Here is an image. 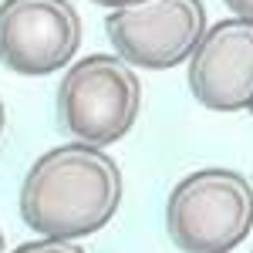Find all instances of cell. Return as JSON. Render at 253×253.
I'll use <instances>...</instances> for the list:
<instances>
[{
	"instance_id": "obj_1",
	"label": "cell",
	"mask_w": 253,
	"mask_h": 253,
	"mask_svg": "<svg viewBox=\"0 0 253 253\" xmlns=\"http://www.w3.org/2000/svg\"><path fill=\"white\" fill-rule=\"evenodd\" d=\"M122 193L115 159L98 145L68 142L31 162L20 182V216L38 236L81 240L112 223Z\"/></svg>"
},
{
	"instance_id": "obj_2",
	"label": "cell",
	"mask_w": 253,
	"mask_h": 253,
	"mask_svg": "<svg viewBox=\"0 0 253 253\" xmlns=\"http://www.w3.org/2000/svg\"><path fill=\"white\" fill-rule=\"evenodd\" d=\"M250 230L253 182L236 169H196L166 199V233L182 253H230Z\"/></svg>"
},
{
	"instance_id": "obj_3",
	"label": "cell",
	"mask_w": 253,
	"mask_h": 253,
	"mask_svg": "<svg viewBox=\"0 0 253 253\" xmlns=\"http://www.w3.org/2000/svg\"><path fill=\"white\" fill-rule=\"evenodd\" d=\"M142 112V81L118 54L75 61L58 84V122L88 145H112L132 132Z\"/></svg>"
},
{
	"instance_id": "obj_4",
	"label": "cell",
	"mask_w": 253,
	"mask_h": 253,
	"mask_svg": "<svg viewBox=\"0 0 253 253\" xmlns=\"http://www.w3.org/2000/svg\"><path fill=\"white\" fill-rule=\"evenodd\" d=\"M108 41L122 61L145 71H166L193 58L210 20L203 0H138L105 20Z\"/></svg>"
},
{
	"instance_id": "obj_5",
	"label": "cell",
	"mask_w": 253,
	"mask_h": 253,
	"mask_svg": "<svg viewBox=\"0 0 253 253\" xmlns=\"http://www.w3.org/2000/svg\"><path fill=\"white\" fill-rule=\"evenodd\" d=\"M81 47V14L71 0H3L0 64L24 78L54 75Z\"/></svg>"
},
{
	"instance_id": "obj_6",
	"label": "cell",
	"mask_w": 253,
	"mask_h": 253,
	"mask_svg": "<svg viewBox=\"0 0 253 253\" xmlns=\"http://www.w3.org/2000/svg\"><path fill=\"white\" fill-rule=\"evenodd\" d=\"M189 91L210 112L253 108V20H216L189 58Z\"/></svg>"
},
{
	"instance_id": "obj_7",
	"label": "cell",
	"mask_w": 253,
	"mask_h": 253,
	"mask_svg": "<svg viewBox=\"0 0 253 253\" xmlns=\"http://www.w3.org/2000/svg\"><path fill=\"white\" fill-rule=\"evenodd\" d=\"M10 253H88L78 240H58V236H41L31 243H20L17 250Z\"/></svg>"
},
{
	"instance_id": "obj_8",
	"label": "cell",
	"mask_w": 253,
	"mask_h": 253,
	"mask_svg": "<svg viewBox=\"0 0 253 253\" xmlns=\"http://www.w3.org/2000/svg\"><path fill=\"white\" fill-rule=\"evenodd\" d=\"M226 10H233V17H243V20H253V0H223Z\"/></svg>"
},
{
	"instance_id": "obj_9",
	"label": "cell",
	"mask_w": 253,
	"mask_h": 253,
	"mask_svg": "<svg viewBox=\"0 0 253 253\" xmlns=\"http://www.w3.org/2000/svg\"><path fill=\"white\" fill-rule=\"evenodd\" d=\"M95 3H101V7H112V10H118V7H128V3H138V0H95Z\"/></svg>"
},
{
	"instance_id": "obj_10",
	"label": "cell",
	"mask_w": 253,
	"mask_h": 253,
	"mask_svg": "<svg viewBox=\"0 0 253 253\" xmlns=\"http://www.w3.org/2000/svg\"><path fill=\"white\" fill-rule=\"evenodd\" d=\"M3 125H7V108H3V101H0V135H3Z\"/></svg>"
},
{
	"instance_id": "obj_11",
	"label": "cell",
	"mask_w": 253,
	"mask_h": 253,
	"mask_svg": "<svg viewBox=\"0 0 253 253\" xmlns=\"http://www.w3.org/2000/svg\"><path fill=\"white\" fill-rule=\"evenodd\" d=\"M0 253H3V230H0Z\"/></svg>"
}]
</instances>
